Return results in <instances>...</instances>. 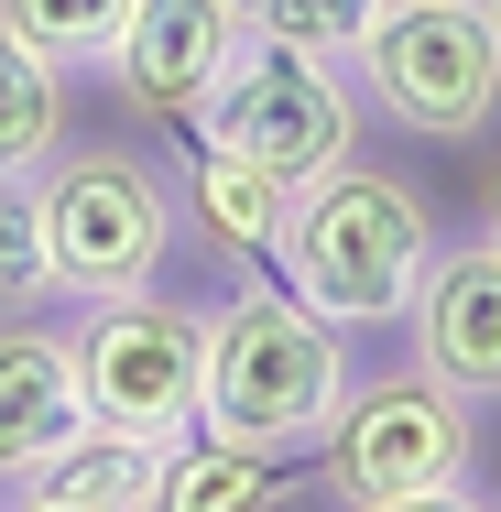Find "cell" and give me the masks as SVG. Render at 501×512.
Here are the masks:
<instances>
[{"label":"cell","instance_id":"9","mask_svg":"<svg viewBox=\"0 0 501 512\" xmlns=\"http://www.w3.org/2000/svg\"><path fill=\"white\" fill-rule=\"evenodd\" d=\"M229 55H240V11L229 0H131L120 11V44L99 55V77L120 88V109L186 131Z\"/></svg>","mask_w":501,"mask_h":512},{"label":"cell","instance_id":"8","mask_svg":"<svg viewBox=\"0 0 501 512\" xmlns=\"http://www.w3.org/2000/svg\"><path fill=\"white\" fill-rule=\"evenodd\" d=\"M403 327H414V371L425 382H447L458 404H480V414L501 404V240L491 229L436 240Z\"/></svg>","mask_w":501,"mask_h":512},{"label":"cell","instance_id":"23","mask_svg":"<svg viewBox=\"0 0 501 512\" xmlns=\"http://www.w3.org/2000/svg\"><path fill=\"white\" fill-rule=\"evenodd\" d=\"M491 512H501V502H491Z\"/></svg>","mask_w":501,"mask_h":512},{"label":"cell","instance_id":"16","mask_svg":"<svg viewBox=\"0 0 501 512\" xmlns=\"http://www.w3.org/2000/svg\"><path fill=\"white\" fill-rule=\"evenodd\" d=\"M229 11H240L251 44H295V55L349 66V44H360V22H371L382 0H229Z\"/></svg>","mask_w":501,"mask_h":512},{"label":"cell","instance_id":"20","mask_svg":"<svg viewBox=\"0 0 501 512\" xmlns=\"http://www.w3.org/2000/svg\"><path fill=\"white\" fill-rule=\"evenodd\" d=\"M480 11H491V22H501V0H480Z\"/></svg>","mask_w":501,"mask_h":512},{"label":"cell","instance_id":"10","mask_svg":"<svg viewBox=\"0 0 501 512\" xmlns=\"http://www.w3.org/2000/svg\"><path fill=\"white\" fill-rule=\"evenodd\" d=\"M77 425H88L77 327H66V316H44V306L0 316V491H11L33 458H55Z\"/></svg>","mask_w":501,"mask_h":512},{"label":"cell","instance_id":"15","mask_svg":"<svg viewBox=\"0 0 501 512\" xmlns=\"http://www.w3.org/2000/svg\"><path fill=\"white\" fill-rule=\"evenodd\" d=\"M120 11L131 0H0V33H22L44 66L77 77V66H99L109 44H120Z\"/></svg>","mask_w":501,"mask_h":512},{"label":"cell","instance_id":"12","mask_svg":"<svg viewBox=\"0 0 501 512\" xmlns=\"http://www.w3.org/2000/svg\"><path fill=\"white\" fill-rule=\"evenodd\" d=\"M153 512H305V480H295V458H262V447H229V436H186V447H164Z\"/></svg>","mask_w":501,"mask_h":512},{"label":"cell","instance_id":"3","mask_svg":"<svg viewBox=\"0 0 501 512\" xmlns=\"http://www.w3.org/2000/svg\"><path fill=\"white\" fill-rule=\"evenodd\" d=\"M33 207H44V273H55V306H99V295H142L175 240H186V207H175V175L164 153L142 142H55L44 175H33Z\"/></svg>","mask_w":501,"mask_h":512},{"label":"cell","instance_id":"5","mask_svg":"<svg viewBox=\"0 0 501 512\" xmlns=\"http://www.w3.org/2000/svg\"><path fill=\"white\" fill-rule=\"evenodd\" d=\"M316 480L338 512L414 502V491H458L480 480V404H458L447 382H425L414 360H382L349 382V404L316 436Z\"/></svg>","mask_w":501,"mask_h":512},{"label":"cell","instance_id":"7","mask_svg":"<svg viewBox=\"0 0 501 512\" xmlns=\"http://www.w3.org/2000/svg\"><path fill=\"white\" fill-rule=\"evenodd\" d=\"M77 327V382H88V425L142 436V447H186L197 436V306L142 284V295H99L66 316Z\"/></svg>","mask_w":501,"mask_h":512},{"label":"cell","instance_id":"6","mask_svg":"<svg viewBox=\"0 0 501 512\" xmlns=\"http://www.w3.org/2000/svg\"><path fill=\"white\" fill-rule=\"evenodd\" d=\"M186 131H197L207 153H240V164L273 175V186H305V175H327V164L360 153V88H349V66H327V55L251 44V33H240V55L218 66V88H207V109Z\"/></svg>","mask_w":501,"mask_h":512},{"label":"cell","instance_id":"14","mask_svg":"<svg viewBox=\"0 0 501 512\" xmlns=\"http://www.w3.org/2000/svg\"><path fill=\"white\" fill-rule=\"evenodd\" d=\"M66 142V66H44L22 33H0V175H44Z\"/></svg>","mask_w":501,"mask_h":512},{"label":"cell","instance_id":"4","mask_svg":"<svg viewBox=\"0 0 501 512\" xmlns=\"http://www.w3.org/2000/svg\"><path fill=\"white\" fill-rule=\"evenodd\" d=\"M349 88L414 142H480L501 120V22L480 0H382L349 44Z\"/></svg>","mask_w":501,"mask_h":512},{"label":"cell","instance_id":"18","mask_svg":"<svg viewBox=\"0 0 501 512\" xmlns=\"http://www.w3.org/2000/svg\"><path fill=\"white\" fill-rule=\"evenodd\" d=\"M371 512H491V502L458 480V491H414V502H371Z\"/></svg>","mask_w":501,"mask_h":512},{"label":"cell","instance_id":"2","mask_svg":"<svg viewBox=\"0 0 501 512\" xmlns=\"http://www.w3.org/2000/svg\"><path fill=\"white\" fill-rule=\"evenodd\" d=\"M262 262L338 338H371V327H403L425 262H436V207H425V186H403L393 164H360L349 153V164L284 186V218H273Z\"/></svg>","mask_w":501,"mask_h":512},{"label":"cell","instance_id":"13","mask_svg":"<svg viewBox=\"0 0 501 512\" xmlns=\"http://www.w3.org/2000/svg\"><path fill=\"white\" fill-rule=\"evenodd\" d=\"M164 175H175V207H197V229H207V251H229V262H240V251H262V240H273V218H284V186H273V175H251V164H240V153H186V164H164Z\"/></svg>","mask_w":501,"mask_h":512},{"label":"cell","instance_id":"19","mask_svg":"<svg viewBox=\"0 0 501 512\" xmlns=\"http://www.w3.org/2000/svg\"><path fill=\"white\" fill-rule=\"evenodd\" d=\"M480 229H491V240H501V175H491V218H480Z\"/></svg>","mask_w":501,"mask_h":512},{"label":"cell","instance_id":"1","mask_svg":"<svg viewBox=\"0 0 501 512\" xmlns=\"http://www.w3.org/2000/svg\"><path fill=\"white\" fill-rule=\"evenodd\" d=\"M360 360L316 306H295L273 273H240L197 306V436L262 447V458H316L327 414L349 404Z\"/></svg>","mask_w":501,"mask_h":512},{"label":"cell","instance_id":"17","mask_svg":"<svg viewBox=\"0 0 501 512\" xmlns=\"http://www.w3.org/2000/svg\"><path fill=\"white\" fill-rule=\"evenodd\" d=\"M55 306V273H44V207H33V175H0V316Z\"/></svg>","mask_w":501,"mask_h":512},{"label":"cell","instance_id":"22","mask_svg":"<svg viewBox=\"0 0 501 512\" xmlns=\"http://www.w3.org/2000/svg\"><path fill=\"white\" fill-rule=\"evenodd\" d=\"M0 512H11V502H0Z\"/></svg>","mask_w":501,"mask_h":512},{"label":"cell","instance_id":"11","mask_svg":"<svg viewBox=\"0 0 501 512\" xmlns=\"http://www.w3.org/2000/svg\"><path fill=\"white\" fill-rule=\"evenodd\" d=\"M153 480H164V447L109 436V425H77L55 458H33V469L11 480V502H44V512H153Z\"/></svg>","mask_w":501,"mask_h":512},{"label":"cell","instance_id":"21","mask_svg":"<svg viewBox=\"0 0 501 512\" xmlns=\"http://www.w3.org/2000/svg\"><path fill=\"white\" fill-rule=\"evenodd\" d=\"M11 512H44V502H11Z\"/></svg>","mask_w":501,"mask_h":512}]
</instances>
